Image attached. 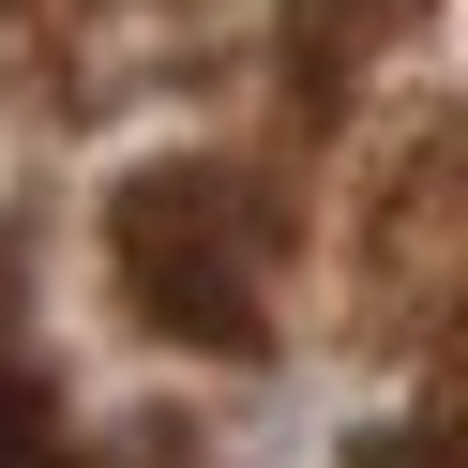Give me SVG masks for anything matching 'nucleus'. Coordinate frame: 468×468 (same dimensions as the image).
<instances>
[{
	"label": "nucleus",
	"instance_id": "f257e3e1",
	"mask_svg": "<svg viewBox=\"0 0 468 468\" xmlns=\"http://www.w3.org/2000/svg\"><path fill=\"white\" fill-rule=\"evenodd\" d=\"M106 257H122V303L166 347H212V363L272 347V212H257L242 166H152V182H122Z\"/></svg>",
	"mask_w": 468,
	"mask_h": 468
},
{
	"label": "nucleus",
	"instance_id": "f03ea898",
	"mask_svg": "<svg viewBox=\"0 0 468 468\" xmlns=\"http://www.w3.org/2000/svg\"><path fill=\"white\" fill-rule=\"evenodd\" d=\"M0 468H76V453H61V423H46V393H31V378H0Z\"/></svg>",
	"mask_w": 468,
	"mask_h": 468
}]
</instances>
